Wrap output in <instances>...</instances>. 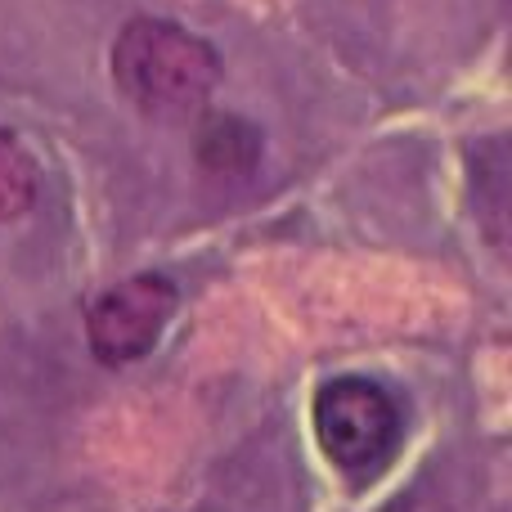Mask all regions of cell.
<instances>
[{
	"label": "cell",
	"instance_id": "cell-1",
	"mask_svg": "<svg viewBox=\"0 0 512 512\" xmlns=\"http://www.w3.org/2000/svg\"><path fill=\"white\" fill-rule=\"evenodd\" d=\"M113 81L140 113L189 117L212 99L221 59L203 36L162 18H135L113 45Z\"/></svg>",
	"mask_w": 512,
	"mask_h": 512
},
{
	"label": "cell",
	"instance_id": "cell-2",
	"mask_svg": "<svg viewBox=\"0 0 512 512\" xmlns=\"http://www.w3.org/2000/svg\"><path fill=\"white\" fill-rule=\"evenodd\" d=\"M315 436L328 463L351 477H369L400 441V409L378 382L333 378L315 396Z\"/></svg>",
	"mask_w": 512,
	"mask_h": 512
},
{
	"label": "cell",
	"instance_id": "cell-3",
	"mask_svg": "<svg viewBox=\"0 0 512 512\" xmlns=\"http://www.w3.org/2000/svg\"><path fill=\"white\" fill-rule=\"evenodd\" d=\"M176 315V288L162 274H135V279L108 288L95 297L86 315V337L95 360L104 364H131L158 346L167 319Z\"/></svg>",
	"mask_w": 512,
	"mask_h": 512
},
{
	"label": "cell",
	"instance_id": "cell-4",
	"mask_svg": "<svg viewBox=\"0 0 512 512\" xmlns=\"http://www.w3.org/2000/svg\"><path fill=\"white\" fill-rule=\"evenodd\" d=\"M256 149H261V135L239 117H216L203 131V140H198L203 162L216 171H248L256 162Z\"/></svg>",
	"mask_w": 512,
	"mask_h": 512
},
{
	"label": "cell",
	"instance_id": "cell-5",
	"mask_svg": "<svg viewBox=\"0 0 512 512\" xmlns=\"http://www.w3.org/2000/svg\"><path fill=\"white\" fill-rule=\"evenodd\" d=\"M36 203V162L14 135L0 131V221H14Z\"/></svg>",
	"mask_w": 512,
	"mask_h": 512
}]
</instances>
